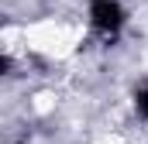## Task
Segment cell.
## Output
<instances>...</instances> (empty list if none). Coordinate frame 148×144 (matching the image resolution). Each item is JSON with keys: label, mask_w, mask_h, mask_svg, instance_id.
Masks as SVG:
<instances>
[{"label": "cell", "mask_w": 148, "mask_h": 144, "mask_svg": "<svg viewBox=\"0 0 148 144\" xmlns=\"http://www.w3.org/2000/svg\"><path fill=\"white\" fill-rule=\"evenodd\" d=\"M90 24L107 41H114L117 31L124 28V7L117 0H90Z\"/></svg>", "instance_id": "obj_1"}, {"label": "cell", "mask_w": 148, "mask_h": 144, "mask_svg": "<svg viewBox=\"0 0 148 144\" xmlns=\"http://www.w3.org/2000/svg\"><path fill=\"white\" fill-rule=\"evenodd\" d=\"M134 110H138L141 120H148V82H141V86L134 89Z\"/></svg>", "instance_id": "obj_2"}, {"label": "cell", "mask_w": 148, "mask_h": 144, "mask_svg": "<svg viewBox=\"0 0 148 144\" xmlns=\"http://www.w3.org/2000/svg\"><path fill=\"white\" fill-rule=\"evenodd\" d=\"M21 144H24V141H21Z\"/></svg>", "instance_id": "obj_4"}, {"label": "cell", "mask_w": 148, "mask_h": 144, "mask_svg": "<svg viewBox=\"0 0 148 144\" xmlns=\"http://www.w3.org/2000/svg\"><path fill=\"white\" fill-rule=\"evenodd\" d=\"M7 72H10V58H7V55H0V75H7Z\"/></svg>", "instance_id": "obj_3"}]
</instances>
